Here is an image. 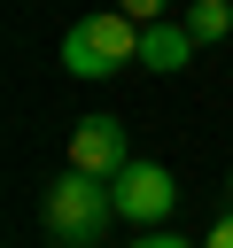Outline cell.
Wrapping results in <instances>:
<instances>
[{
  "label": "cell",
  "instance_id": "obj_1",
  "mask_svg": "<svg viewBox=\"0 0 233 248\" xmlns=\"http://www.w3.org/2000/svg\"><path fill=\"white\" fill-rule=\"evenodd\" d=\"M39 217H47V240H62V248H101V240H109V217H116V194H109V178L62 170V178L39 194Z\"/></svg>",
  "mask_w": 233,
  "mask_h": 248
},
{
  "label": "cell",
  "instance_id": "obj_2",
  "mask_svg": "<svg viewBox=\"0 0 233 248\" xmlns=\"http://www.w3.org/2000/svg\"><path fill=\"white\" fill-rule=\"evenodd\" d=\"M124 62H140V23H132L124 8L78 16V23L62 31V70H70V78H109V70H124Z\"/></svg>",
  "mask_w": 233,
  "mask_h": 248
},
{
  "label": "cell",
  "instance_id": "obj_3",
  "mask_svg": "<svg viewBox=\"0 0 233 248\" xmlns=\"http://www.w3.org/2000/svg\"><path fill=\"white\" fill-rule=\"evenodd\" d=\"M109 194H116V217H132V225H163V217L179 209V178H171L163 163H140V155L109 178Z\"/></svg>",
  "mask_w": 233,
  "mask_h": 248
},
{
  "label": "cell",
  "instance_id": "obj_4",
  "mask_svg": "<svg viewBox=\"0 0 233 248\" xmlns=\"http://www.w3.org/2000/svg\"><path fill=\"white\" fill-rule=\"evenodd\" d=\"M124 163H132V140H124L116 116H78V124H70V170H85V178H116Z\"/></svg>",
  "mask_w": 233,
  "mask_h": 248
},
{
  "label": "cell",
  "instance_id": "obj_5",
  "mask_svg": "<svg viewBox=\"0 0 233 248\" xmlns=\"http://www.w3.org/2000/svg\"><path fill=\"white\" fill-rule=\"evenodd\" d=\"M140 62H148V70H163V78H171V70H186V62H194V31H186V23H171V16H163V23H140Z\"/></svg>",
  "mask_w": 233,
  "mask_h": 248
},
{
  "label": "cell",
  "instance_id": "obj_6",
  "mask_svg": "<svg viewBox=\"0 0 233 248\" xmlns=\"http://www.w3.org/2000/svg\"><path fill=\"white\" fill-rule=\"evenodd\" d=\"M179 23L194 31V46H202V39H225V31H233V0H186Z\"/></svg>",
  "mask_w": 233,
  "mask_h": 248
},
{
  "label": "cell",
  "instance_id": "obj_7",
  "mask_svg": "<svg viewBox=\"0 0 233 248\" xmlns=\"http://www.w3.org/2000/svg\"><path fill=\"white\" fill-rule=\"evenodd\" d=\"M109 8H124L132 23H163V16H171V0H109Z\"/></svg>",
  "mask_w": 233,
  "mask_h": 248
},
{
  "label": "cell",
  "instance_id": "obj_8",
  "mask_svg": "<svg viewBox=\"0 0 233 248\" xmlns=\"http://www.w3.org/2000/svg\"><path fill=\"white\" fill-rule=\"evenodd\" d=\"M202 248H233V209H225V217L210 225V240H202Z\"/></svg>",
  "mask_w": 233,
  "mask_h": 248
},
{
  "label": "cell",
  "instance_id": "obj_9",
  "mask_svg": "<svg viewBox=\"0 0 233 248\" xmlns=\"http://www.w3.org/2000/svg\"><path fill=\"white\" fill-rule=\"evenodd\" d=\"M132 248H194V240H179V232H140Z\"/></svg>",
  "mask_w": 233,
  "mask_h": 248
},
{
  "label": "cell",
  "instance_id": "obj_10",
  "mask_svg": "<svg viewBox=\"0 0 233 248\" xmlns=\"http://www.w3.org/2000/svg\"><path fill=\"white\" fill-rule=\"evenodd\" d=\"M225 209H233V170H225Z\"/></svg>",
  "mask_w": 233,
  "mask_h": 248
}]
</instances>
